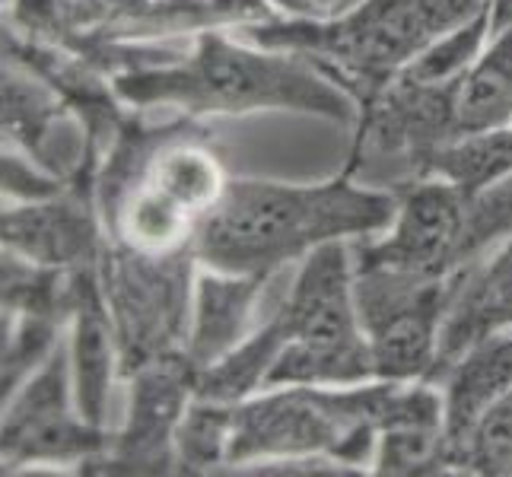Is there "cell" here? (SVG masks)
Segmentation results:
<instances>
[{"mask_svg": "<svg viewBox=\"0 0 512 477\" xmlns=\"http://www.w3.org/2000/svg\"><path fill=\"white\" fill-rule=\"evenodd\" d=\"M395 214L398 194L357 185L350 169L319 185L229 179L191 249L204 268L274 277L319 245L382 236Z\"/></svg>", "mask_w": 512, "mask_h": 477, "instance_id": "6da1fadb", "label": "cell"}, {"mask_svg": "<svg viewBox=\"0 0 512 477\" xmlns=\"http://www.w3.org/2000/svg\"><path fill=\"white\" fill-rule=\"evenodd\" d=\"M115 96L144 109L175 105L194 118L290 109L350 125L360 112L357 99L309 58L233 42L217 29L201 32L188 58H169L115 77Z\"/></svg>", "mask_w": 512, "mask_h": 477, "instance_id": "7a4b0ae2", "label": "cell"}, {"mask_svg": "<svg viewBox=\"0 0 512 477\" xmlns=\"http://www.w3.org/2000/svg\"><path fill=\"white\" fill-rule=\"evenodd\" d=\"M490 0H357L338 16L245 23L242 39L293 51L369 105L436 39L487 10Z\"/></svg>", "mask_w": 512, "mask_h": 477, "instance_id": "3957f363", "label": "cell"}, {"mask_svg": "<svg viewBox=\"0 0 512 477\" xmlns=\"http://www.w3.org/2000/svg\"><path fill=\"white\" fill-rule=\"evenodd\" d=\"M347 242L319 245L299 261L293 287L277 306L284 318V350L264 388L277 385H357L376 379V363L353 293Z\"/></svg>", "mask_w": 512, "mask_h": 477, "instance_id": "277c9868", "label": "cell"}, {"mask_svg": "<svg viewBox=\"0 0 512 477\" xmlns=\"http://www.w3.org/2000/svg\"><path fill=\"white\" fill-rule=\"evenodd\" d=\"M353 293L376 363V379H430L439 353V334L462 287L465 271L446 277H414L388 268H363L353 261Z\"/></svg>", "mask_w": 512, "mask_h": 477, "instance_id": "5b68a950", "label": "cell"}, {"mask_svg": "<svg viewBox=\"0 0 512 477\" xmlns=\"http://www.w3.org/2000/svg\"><path fill=\"white\" fill-rule=\"evenodd\" d=\"M109 449L102 427L77 408L70 347L61 341L35 373L4 398V471L23 465H83Z\"/></svg>", "mask_w": 512, "mask_h": 477, "instance_id": "8992f818", "label": "cell"}, {"mask_svg": "<svg viewBox=\"0 0 512 477\" xmlns=\"http://www.w3.org/2000/svg\"><path fill=\"white\" fill-rule=\"evenodd\" d=\"M465 194L452 182L427 175L398 194V214L382 239H363L357 264L414 277H446L462 271Z\"/></svg>", "mask_w": 512, "mask_h": 477, "instance_id": "52a82bcc", "label": "cell"}, {"mask_svg": "<svg viewBox=\"0 0 512 477\" xmlns=\"http://www.w3.org/2000/svg\"><path fill=\"white\" fill-rule=\"evenodd\" d=\"M194 398V366L182 353H160L134 369L125 430L105 449V471L166 474L175 462V433Z\"/></svg>", "mask_w": 512, "mask_h": 477, "instance_id": "ba28073f", "label": "cell"}, {"mask_svg": "<svg viewBox=\"0 0 512 477\" xmlns=\"http://www.w3.org/2000/svg\"><path fill=\"white\" fill-rule=\"evenodd\" d=\"M96 242L99 236L90 207L67 191L45 201L10 204L4 210V252L42 268H90Z\"/></svg>", "mask_w": 512, "mask_h": 477, "instance_id": "9c48e42d", "label": "cell"}, {"mask_svg": "<svg viewBox=\"0 0 512 477\" xmlns=\"http://www.w3.org/2000/svg\"><path fill=\"white\" fill-rule=\"evenodd\" d=\"M115 325L112 306L105 299V287L93 268H80L74 274V306H70V379L80 414L102 427L109 411L112 373H115Z\"/></svg>", "mask_w": 512, "mask_h": 477, "instance_id": "30bf717a", "label": "cell"}, {"mask_svg": "<svg viewBox=\"0 0 512 477\" xmlns=\"http://www.w3.org/2000/svg\"><path fill=\"white\" fill-rule=\"evenodd\" d=\"M512 328V236L503 239L490 255L474 261L465 271L462 287L449 309V318L439 334L436 366L427 382H439V376L493 331Z\"/></svg>", "mask_w": 512, "mask_h": 477, "instance_id": "8fae6325", "label": "cell"}, {"mask_svg": "<svg viewBox=\"0 0 512 477\" xmlns=\"http://www.w3.org/2000/svg\"><path fill=\"white\" fill-rule=\"evenodd\" d=\"M268 280L264 274H226L214 268L194 277V303L182 347L194 369L223 360L249 338L252 312Z\"/></svg>", "mask_w": 512, "mask_h": 477, "instance_id": "7c38bea8", "label": "cell"}, {"mask_svg": "<svg viewBox=\"0 0 512 477\" xmlns=\"http://www.w3.org/2000/svg\"><path fill=\"white\" fill-rule=\"evenodd\" d=\"M436 385L443 392L446 436L455 465L458 449L465 446L478 420L512 388V328L493 331L471 344Z\"/></svg>", "mask_w": 512, "mask_h": 477, "instance_id": "4fadbf2b", "label": "cell"}, {"mask_svg": "<svg viewBox=\"0 0 512 477\" xmlns=\"http://www.w3.org/2000/svg\"><path fill=\"white\" fill-rule=\"evenodd\" d=\"M198 217L188 214L163 191H156L144 179L128 185L125 198L115 210V233L121 245L137 255L169 258L188 252L198 233Z\"/></svg>", "mask_w": 512, "mask_h": 477, "instance_id": "5bb4252c", "label": "cell"}, {"mask_svg": "<svg viewBox=\"0 0 512 477\" xmlns=\"http://www.w3.org/2000/svg\"><path fill=\"white\" fill-rule=\"evenodd\" d=\"M512 125V23L490 32L455 96V137Z\"/></svg>", "mask_w": 512, "mask_h": 477, "instance_id": "9a60e30c", "label": "cell"}, {"mask_svg": "<svg viewBox=\"0 0 512 477\" xmlns=\"http://www.w3.org/2000/svg\"><path fill=\"white\" fill-rule=\"evenodd\" d=\"M140 179L153 185L156 191H163L166 198H172L198 220H204L217 207L229 185L220 159L207 147L194 144V140H169V137L160 144V150H153L147 156Z\"/></svg>", "mask_w": 512, "mask_h": 477, "instance_id": "2e32d148", "label": "cell"}, {"mask_svg": "<svg viewBox=\"0 0 512 477\" xmlns=\"http://www.w3.org/2000/svg\"><path fill=\"white\" fill-rule=\"evenodd\" d=\"M284 341V318L274 309L268 322L252 331L236 350H229L223 360L194 369V395L226 404H239L258 395L268 385L271 366L277 363L280 350H284Z\"/></svg>", "mask_w": 512, "mask_h": 477, "instance_id": "e0dca14e", "label": "cell"}, {"mask_svg": "<svg viewBox=\"0 0 512 477\" xmlns=\"http://www.w3.org/2000/svg\"><path fill=\"white\" fill-rule=\"evenodd\" d=\"M427 175L452 182L465 198H474L512 175V125L493 131L458 134L430 159Z\"/></svg>", "mask_w": 512, "mask_h": 477, "instance_id": "ac0fdd59", "label": "cell"}, {"mask_svg": "<svg viewBox=\"0 0 512 477\" xmlns=\"http://www.w3.org/2000/svg\"><path fill=\"white\" fill-rule=\"evenodd\" d=\"M236 404L194 395L175 433V462L179 471L204 474L217 471L229 458V436H233Z\"/></svg>", "mask_w": 512, "mask_h": 477, "instance_id": "d6986e66", "label": "cell"}, {"mask_svg": "<svg viewBox=\"0 0 512 477\" xmlns=\"http://www.w3.org/2000/svg\"><path fill=\"white\" fill-rule=\"evenodd\" d=\"M376 474H439L455 471L443 423H417L379 433L373 458Z\"/></svg>", "mask_w": 512, "mask_h": 477, "instance_id": "ffe728a7", "label": "cell"}, {"mask_svg": "<svg viewBox=\"0 0 512 477\" xmlns=\"http://www.w3.org/2000/svg\"><path fill=\"white\" fill-rule=\"evenodd\" d=\"M490 39V7L471 16L468 23L455 26L443 39H436L420 58H414L401 70V77L417 80V83H458L468 67L478 61Z\"/></svg>", "mask_w": 512, "mask_h": 477, "instance_id": "44dd1931", "label": "cell"}, {"mask_svg": "<svg viewBox=\"0 0 512 477\" xmlns=\"http://www.w3.org/2000/svg\"><path fill=\"white\" fill-rule=\"evenodd\" d=\"M455 471L512 477V388L471 430L455 455Z\"/></svg>", "mask_w": 512, "mask_h": 477, "instance_id": "7402d4cb", "label": "cell"}, {"mask_svg": "<svg viewBox=\"0 0 512 477\" xmlns=\"http://www.w3.org/2000/svg\"><path fill=\"white\" fill-rule=\"evenodd\" d=\"M512 236V175L465 201L462 268H471L490 249Z\"/></svg>", "mask_w": 512, "mask_h": 477, "instance_id": "603a6c76", "label": "cell"}, {"mask_svg": "<svg viewBox=\"0 0 512 477\" xmlns=\"http://www.w3.org/2000/svg\"><path fill=\"white\" fill-rule=\"evenodd\" d=\"M64 194V179L55 172H48L26 153H16L13 147L4 150V198L13 204H29V201H45Z\"/></svg>", "mask_w": 512, "mask_h": 477, "instance_id": "cb8c5ba5", "label": "cell"}, {"mask_svg": "<svg viewBox=\"0 0 512 477\" xmlns=\"http://www.w3.org/2000/svg\"><path fill=\"white\" fill-rule=\"evenodd\" d=\"M490 32H500L512 23V0H490Z\"/></svg>", "mask_w": 512, "mask_h": 477, "instance_id": "d4e9b609", "label": "cell"}]
</instances>
